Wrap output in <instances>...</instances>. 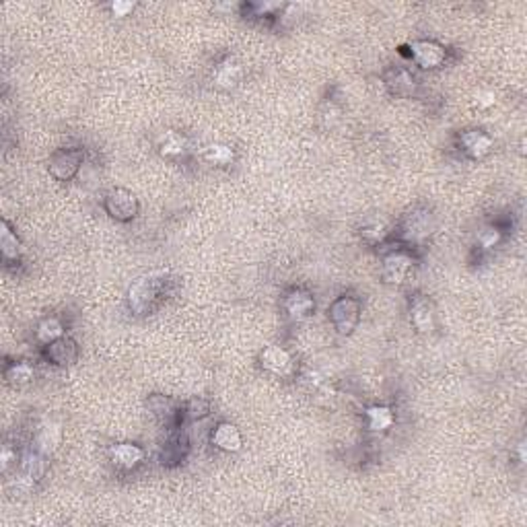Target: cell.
I'll use <instances>...</instances> for the list:
<instances>
[{"label":"cell","mask_w":527,"mask_h":527,"mask_svg":"<svg viewBox=\"0 0 527 527\" xmlns=\"http://www.w3.org/2000/svg\"><path fill=\"white\" fill-rule=\"evenodd\" d=\"M167 282H169V276L165 272H151V274L140 276L128 291V307L136 316L149 314L161 299V295L165 293Z\"/></svg>","instance_id":"obj_1"},{"label":"cell","mask_w":527,"mask_h":527,"mask_svg":"<svg viewBox=\"0 0 527 527\" xmlns=\"http://www.w3.org/2000/svg\"><path fill=\"white\" fill-rule=\"evenodd\" d=\"M330 319L340 334H350L361 319V303L355 297H338L330 305Z\"/></svg>","instance_id":"obj_2"},{"label":"cell","mask_w":527,"mask_h":527,"mask_svg":"<svg viewBox=\"0 0 527 527\" xmlns=\"http://www.w3.org/2000/svg\"><path fill=\"white\" fill-rule=\"evenodd\" d=\"M106 211L115 220H132L138 214V200L128 190H113L107 194Z\"/></svg>","instance_id":"obj_3"},{"label":"cell","mask_w":527,"mask_h":527,"mask_svg":"<svg viewBox=\"0 0 527 527\" xmlns=\"http://www.w3.org/2000/svg\"><path fill=\"white\" fill-rule=\"evenodd\" d=\"M81 165H83V151H79V149L58 151L50 159V173H52L56 179L68 181V179H72L79 173Z\"/></svg>","instance_id":"obj_4"},{"label":"cell","mask_w":527,"mask_h":527,"mask_svg":"<svg viewBox=\"0 0 527 527\" xmlns=\"http://www.w3.org/2000/svg\"><path fill=\"white\" fill-rule=\"evenodd\" d=\"M260 363L268 373L278 375V377H284L293 371V357L289 355L286 348H282L278 344H270L264 348L262 355H260Z\"/></svg>","instance_id":"obj_5"},{"label":"cell","mask_w":527,"mask_h":527,"mask_svg":"<svg viewBox=\"0 0 527 527\" xmlns=\"http://www.w3.org/2000/svg\"><path fill=\"white\" fill-rule=\"evenodd\" d=\"M410 56L421 68H437L445 62V48L437 42H414Z\"/></svg>","instance_id":"obj_6"},{"label":"cell","mask_w":527,"mask_h":527,"mask_svg":"<svg viewBox=\"0 0 527 527\" xmlns=\"http://www.w3.org/2000/svg\"><path fill=\"white\" fill-rule=\"evenodd\" d=\"M412 266H414V262L406 252H391L383 260V278H385V282H391V284L404 282V278L408 276Z\"/></svg>","instance_id":"obj_7"},{"label":"cell","mask_w":527,"mask_h":527,"mask_svg":"<svg viewBox=\"0 0 527 527\" xmlns=\"http://www.w3.org/2000/svg\"><path fill=\"white\" fill-rule=\"evenodd\" d=\"M79 357V348H76V342L72 338H58L48 344L46 348V359L58 365V367H66V365H72Z\"/></svg>","instance_id":"obj_8"},{"label":"cell","mask_w":527,"mask_h":527,"mask_svg":"<svg viewBox=\"0 0 527 527\" xmlns=\"http://www.w3.org/2000/svg\"><path fill=\"white\" fill-rule=\"evenodd\" d=\"M211 441L214 447H218L220 451H227V453H235L241 449V432L235 424L231 422H220L211 435Z\"/></svg>","instance_id":"obj_9"},{"label":"cell","mask_w":527,"mask_h":527,"mask_svg":"<svg viewBox=\"0 0 527 527\" xmlns=\"http://www.w3.org/2000/svg\"><path fill=\"white\" fill-rule=\"evenodd\" d=\"M46 470H48L46 455L40 453L38 449L27 451V453L21 457V480H23L27 486H33V482L42 480L44 474H46Z\"/></svg>","instance_id":"obj_10"},{"label":"cell","mask_w":527,"mask_h":527,"mask_svg":"<svg viewBox=\"0 0 527 527\" xmlns=\"http://www.w3.org/2000/svg\"><path fill=\"white\" fill-rule=\"evenodd\" d=\"M109 457H111V462H113L117 468H122V470H132V468H136V466L143 462L145 451H143L138 445H134V443H115V445L109 449Z\"/></svg>","instance_id":"obj_11"},{"label":"cell","mask_w":527,"mask_h":527,"mask_svg":"<svg viewBox=\"0 0 527 527\" xmlns=\"http://www.w3.org/2000/svg\"><path fill=\"white\" fill-rule=\"evenodd\" d=\"M284 309H286V314L291 319H295V321H301V319H305V317H309L314 314V309H316V301H314V297L307 293V291H293V293H289V297L284 299Z\"/></svg>","instance_id":"obj_12"},{"label":"cell","mask_w":527,"mask_h":527,"mask_svg":"<svg viewBox=\"0 0 527 527\" xmlns=\"http://www.w3.org/2000/svg\"><path fill=\"white\" fill-rule=\"evenodd\" d=\"M460 143L464 147V151L470 155V157L480 159L484 155H488L492 151V138L480 130H468L460 136Z\"/></svg>","instance_id":"obj_13"},{"label":"cell","mask_w":527,"mask_h":527,"mask_svg":"<svg viewBox=\"0 0 527 527\" xmlns=\"http://www.w3.org/2000/svg\"><path fill=\"white\" fill-rule=\"evenodd\" d=\"M410 317H412V323L419 332H432L435 330V309L424 297L414 299L412 309H410Z\"/></svg>","instance_id":"obj_14"},{"label":"cell","mask_w":527,"mask_h":527,"mask_svg":"<svg viewBox=\"0 0 527 527\" xmlns=\"http://www.w3.org/2000/svg\"><path fill=\"white\" fill-rule=\"evenodd\" d=\"M62 441V430L58 424H44L40 428V432L35 435V449L44 455H50L56 451V447Z\"/></svg>","instance_id":"obj_15"},{"label":"cell","mask_w":527,"mask_h":527,"mask_svg":"<svg viewBox=\"0 0 527 527\" xmlns=\"http://www.w3.org/2000/svg\"><path fill=\"white\" fill-rule=\"evenodd\" d=\"M186 147H188L186 138L175 130H167L159 138V153L163 157H179V155L186 153Z\"/></svg>","instance_id":"obj_16"},{"label":"cell","mask_w":527,"mask_h":527,"mask_svg":"<svg viewBox=\"0 0 527 527\" xmlns=\"http://www.w3.org/2000/svg\"><path fill=\"white\" fill-rule=\"evenodd\" d=\"M239 81H241V66L231 60L218 64V68L214 70V83L220 89H233Z\"/></svg>","instance_id":"obj_17"},{"label":"cell","mask_w":527,"mask_h":527,"mask_svg":"<svg viewBox=\"0 0 527 527\" xmlns=\"http://www.w3.org/2000/svg\"><path fill=\"white\" fill-rule=\"evenodd\" d=\"M428 214L424 212H414L408 216L406 225H404V237L408 241H421L428 235Z\"/></svg>","instance_id":"obj_18"},{"label":"cell","mask_w":527,"mask_h":527,"mask_svg":"<svg viewBox=\"0 0 527 527\" xmlns=\"http://www.w3.org/2000/svg\"><path fill=\"white\" fill-rule=\"evenodd\" d=\"M394 421H396L394 412L387 406H371L369 410H367V424H369L371 430H375V432H383V430L391 428Z\"/></svg>","instance_id":"obj_19"},{"label":"cell","mask_w":527,"mask_h":527,"mask_svg":"<svg viewBox=\"0 0 527 527\" xmlns=\"http://www.w3.org/2000/svg\"><path fill=\"white\" fill-rule=\"evenodd\" d=\"M0 248H2V256L6 262H13L21 256V243L17 239V235L10 231L8 222H2V231H0Z\"/></svg>","instance_id":"obj_20"},{"label":"cell","mask_w":527,"mask_h":527,"mask_svg":"<svg viewBox=\"0 0 527 527\" xmlns=\"http://www.w3.org/2000/svg\"><path fill=\"white\" fill-rule=\"evenodd\" d=\"M62 334H64V325L58 317H48L38 325V340L44 344H50L54 340L62 338Z\"/></svg>","instance_id":"obj_21"},{"label":"cell","mask_w":527,"mask_h":527,"mask_svg":"<svg viewBox=\"0 0 527 527\" xmlns=\"http://www.w3.org/2000/svg\"><path fill=\"white\" fill-rule=\"evenodd\" d=\"M389 87L398 93V95H410L414 91V76L404 70V68H398L391 72V79H387Z\"/></svg>","instance_id":"obj_22"},{"label":"cell","mask_w":527,"mask_h":527,"mask_svg":"<svg viewBox=\"0 0 527 527\" xmlns=\"http://www.w3.org/2000/svg\"><path fill=\"white\" fill-rule=\"evenodd\" d=\"M186 449H188V441L186 437L181 435H175L167 445H165V451H163V464H175V462H181L184 455H186Z\"/></svg>","instance_id":"obj_23"},{"label":"cell","mask_w":527,"mask_h":527,"mask_svg":"<svg viewBox=\"0 0 527 527\" xmlns=\"http://www.w3.org/2000/svg\"><path fill=\"white\" fill-rule=\"evenodd\" d=\"M35 371L29 363L21 361V363H13L6 367V379L13 381V383H29L33 379Z\"/></svg>","instance_id":"obj_24"},{"label":"cell","mask_w":527,"mask_h":527,"mask_svg":"<svg viewBox=\"0 0 527 527\" xmlns=\"http://www.w3.org/2000/svg\"><path fill=\"white\" fill-rule=\"evenodd\" d=\"M204 157L214 165H229L235 157V153L229 145H209L204 151Z\"/></svg>","instance_id":"obj_25"},{"label":"cell","mask_w":527,"mask_h":527,"mask_svg":"<svg viewBox=\"0 0 527 527\" xmlns=\"http://www.w3.org/2000/svg\"><path fill=\"white\" fill-rule=\"evenodd\" d=\"M209 410H211V406H209L206 400L194 398V400H190V402L184 406V412H179V414H181L184 419H190V421H200V419H204V416L209 414Z\"/></svg>","instance_id":"obj_26"},{"label":"cell","mask_w":527,"mask_h":527,"mask_svg":"<svg viewBox=\"0 0 527 527\" xmlns=\"http://www.w3.org/2000/svg\"><path fill=\"white\" fill-rule=\"evenodd\" d=\"M498 241H501V231L496 227H486L478 235V243L482 250H492Z\"/></svg>","instance_id":"obj_27"},{"label":"cell","mask_w":527,"mask_h":527,"mask_svg":"<svg viewBox=\"0 0 527 527\" xmlns=\"http://www.w3.org/2000/svg\"><path fill=\"white\" fill-rule=\"evenodd\" d=\"M149 406L153 408V412H155L157 416L169 419L171 414H175V412L171 410V402H169L167 398H163V396H153V398L149 400Z\"/></svg>","instance_id":"obj_28"},{"label":"cell","mask_w":527,"mask_h":527,"mask_svg":"<svg viewBox=\"0 0 527 527\" xmlns=\"http://www.w3.org/2000/svg\"><path fill=\"white\" fill-rule=\"evenodd\" d=\"M361 233H363V237H365L367 241H371V243L383 241V239H385V235H387L385 227H383V225H379V222H375V225H369V227H365Z\"/></svg>","instance_id":"obj_29"},{"label":"cell","mask_w":527,"mask_h":527,"mask_svg":"<svg viewBox=\"0 0 527 527\" xmlns=\"http://www.w3.org/2000/svg\"><path fill=\"white\" fill-rule=\"evenodd\" d=\"M17 464V451H13L10 445H4L2 449V472H8V468Z\"/></svg>","instance_id":"obj_30"},{"label":"cell","mask_w":527,"mask_h":527,"mask_svg":"<svg viewBox=\"0 0 527 527\" xmlns=\"http://www.w3.org/2000/svg\"><path fill=\"white\" fill-rule=\"evenodd\" d=\"M134 10V4L132 2H113L111 4V13L115 15V17H126L128 13H132Z\"/></svg>","instance_id":"obj_31"},{"label":"cell","mask_w":527,"mask_h":527,"mask_svg":"<svg viewBox=\"0 0 527 527\" xmlns=\"http://www.w3.org/2000/svg\"><path fill=\"white\" fill-rule=\"evenodd\" d=\"M478 104L482 107L492 106V104H494V95H492V93H480V95H478Z\"/></svg>","instance_id":"obj_32"}]
</instances>
